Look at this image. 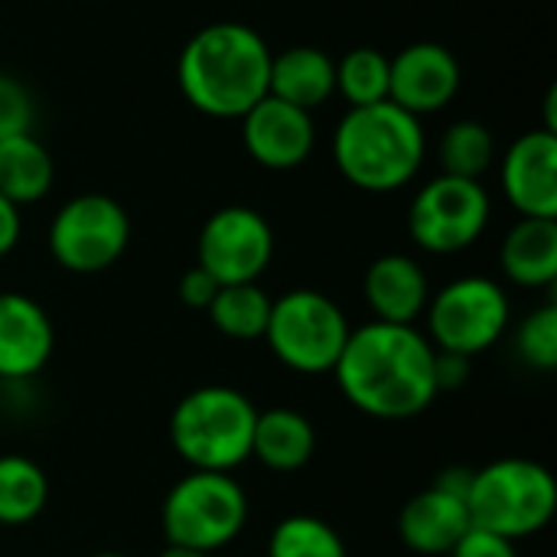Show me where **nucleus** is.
Masks as SVG:
<instances>
[{"label":"nucleus","mask_w":557,"mask_h":557,"mask_svg":"<svg viewBox=\"0 0 557 557\" xmlns=\"http://www.w3.org/2000/svg\"><path fill=\"white\" fill-rule=\"evenodd\" d=\"M437 349L418 326L401 323H362L349 330V339L333 366V379L343 398L369 418L408 421L434 405Z\"/></svg>","instance_id":"1"},{"label":"nucleus","mask_w":557,"mask_h":557,"mask_svg":"<svg viewBox=\"0 0 557 557\" xmlns=\"http://www.w3.org/2000/svg\"><path fill=\"white\" fill-rule=\"evenodd\" d=\"M271 78V49L248 23H209L189 36L176 62L183 98L219 121H242L264 95Z\"/></svg>","instance_id":"2"},{"label":"nucleus","mask_w":557,"mask_h":557,"mask_svg":"<svg viewBox=\"0 0 557 557\" xmlns=\"http://www.w3.org/2000/svg\"><path fill=\"white\" fill-rule=\"evenodd\" d=\"M428 157L421 117L395 101L349 108L333 131V163L362 193H395L408 186Z\"/></svg>","instance_id":"3"},{"label":"nucleus","mask_w":557,"mask_h":557,"mask_svg":"<svg viewBox=\"0 0 557 557\" xmlns=\"http://www.w3.org/2000/svg\"><path fill=\"white\" fill-rule=\"evenodd\" d=\"M258 408L232 385L186 392L170 414V444L189 470L232 473L251 460Z\"/></svg>","instance_id":"4"},{"label":"nucleus","mask_w":557,"mask_h":557,"mask_svg":"<svg viewBox=\"0 0 557 557\" xmlns=\"http://www.w3.org/2000/svg\"><path fill=\"white\" fill-rule=\"evenodd\" d=\"M470 522L509 542L532 539L552 525L557 483L548 467L529 457H503L473 470L467 490Z\"/></svg>","instance_id":"5"},{"label":"nucleus","mask_w":557,"mask_h":557,"mask_svg":"<svg viewBox=\"0 0 557 557\" xmlns=\"http://www.w3.org/2000/svg\"><path fill=\"white\" fill-rule=\"evenodd\" d=\"M248 522V496L232 473L189 470L163 499L160 525L166 545L212 555L232 545Z\"/></svg>","instance_id":"6"},{"label":"nucleus","mask_w":557,"mask_h":557,"mask_svg":"<svg viewBox=\"0 0 557 557\" xmlns=\"http://www.w3.org/2000/svg\"><path fill=\"white\" fill-rule=\"evenodd\" d=\"M349 320L343 307L310 287L287 290L271 300V317L264 339L281 366L300 375H323L333 372L346 339Z\"/></svg>","instance_id":"7"},{"label":"nucleus","mask_w":557,"mask_h":557,"mask_svg":"<svg viewBox=\"0 0 557 557\" xmlns=\"http://www.w3.org/2000/svg\"><path fill=\"white\" fill-rule=\"evenodd\" d=\"M428 343L437 352L473 359L486 349H493L509 323H512V304L499 281L493 277H457L444 284L428 300Z\"/></svg>","instance_id":"8"},{"label":"nucleus","mask_w":557,"mask_h":557,"mask_svg":"<svg viewBox=\"0 0 557 557\" xmlns=\"http://www.w3.org/2000/svg\"><path fill=\"white\" fill-rule=\"evenodd\" d=\"M46 245L62 271L101 274L127 251L131 219L117 199L104 193H82L52 215Z\"/></svg>","instance_id":"9"},{"label":"nucleus","mask_w":557,"mask_h":557,"mask_svg":"<svg viewBox=\"0 0 557 557\" xmlns=\"http://www.w3.org/2000/svg\"><path fill=\"white\" fill-rule=\"evenodd\" d=\"M493 219V199L480 180L441 173L428 180L408 209L411 242L428 255H457L476 245Z\"/></svg>","instance_id":"10"},{"label":"nucleus","mask_w":557,"mask_h":557,"mask_svg":"<svg viewBox=\"0 0 557 557\" xmlns=\"http://www.w3.org/2000/svg\"><path fill=\"white\" fill-rule=\"evenodd\" d=\"M196 255L219 287L255 284L274 258V228L251 206H225L206 219Z\"/></svg>","instance_id":"11"},{"label":"nucleus","mask_w":557,"mask_h":557,"mask_svg":"<svg viewBox=\"0 0 557 557\" xmlns=\"http://www.w3.org/2000/svg\"><path fill=\"white\" fill-rule=\"evenodd\" d=\"M460 82V59L444 42H411L388 59V101L414 117L444 111L457 98Z\"/></svg>","instance_id":"12"},{"label":"nucleus","mask_w":557,"mask_h":557,"mask_svg":"<svg viewBox=\"0 0 557 557\" xmlns=\"http://www.w3.org/2000/svg\"><path fill=\"white\" fill-rule=\"evenodd\" d=\"M499 180L522 219H557V134L539 127L516 137L503 157Z\"/></svg>","instance_id":"13"},{"label":"nucleus","mask_w":557,"mask_h":557,"mask_svg":"<svg viewBox=\"0 0 557 557\" xmlns=\"http://www.w3.org/2000/svg\"><path fill=\"white\" fill-rule=\"evenodd\" d=\"M242 140L248 157L264 170H294L307 163L317 144L313 114L274 95H264L242 117Z\"/></svg>","instance_id":"14"},{"label":"nucleus","mask_w":557,"mask_h":557,"mask_svg":"<svg viewBox=\"0 0 557 557\" xmlns=\"http://www.w3.org/2000/svg\"><path fill=\"white\" fill-rule=\"evenodd\" d=\"M55 346L49 313L20 290H0V379L23 382L42 372Z\"/></svg>","instance_id":"15"},{"label":"nucleus","mask_w":557,"mask_h":557,"mask_svg":"<svg viewBox=\"0 0 557 557\" xmlns=\"http://www.w3.org/2000/svg\"><path fill=\"white\" fill-rule=\"evenodd\" d=\"M473 529L467 496L434 483L431 490L411 496L398 512V539L414 555H450L454 545Z\"/></svg>","instance_id":"16"},{"label":"nucleus","mask_w":557,"mask_h":557,"mask_svg":"<svg viewBox=\"0 0 557 557\" xmlns=\"http://www.w3.org/2000/svg\"><path fill=\"white\" fill-rule=\"evenodd\" d=\"M362 297L379 323L414 326V320H421L428 310L431 281L414 258L382 255L369 264L362 277Z\"/></svg>","instance_id":"17"},{"label":"nucleus","mask_w":557,"mask_h":557,"mask_svg":"<svg viewBox=\"0 0 557 557\" xmlns=\"http://www.w3.org/2000/svg\"><path fill=\"white\" fill-rule=\"evenodd\" d=\"M268 95L313 114L336 95V62L317 46H290L271 55Z\"/></svg>","instance_id":"18"},{"label":"nucleus","mask_w":557,"mask_h":557,"mask_svg":"<svg viewBox=\"0 0 557 557\" xmlns=\"http://www.w3.org/2000/svg\"><path fill=\"white\" fill-rule=\"evenodd\" d=\"M503 274L529 290L557 281V219H519L499 248Z\"/></svg>","instance_id":"19"},{"label":"nucleus","mask_w":557,"mask_h":557,"mask_svg":"<svg viewBox=\"0 0 557 557\" xmlns=\"http://www.w3.org/2000/svg\"><path fill=\"white\" fill-rule=\"evenodd\" d=\"M313 450H317V431L300 411L294 408L258 411L251 457L261 467L274 473H297L310 463Z\"/></svg>","instance_id":"20"},{"label":"nucleus","mask_w":557,"mask_h":557,"mask_svg":"<svg viewBox=\"0 0 557 557\" xmlns=\"http://www.w3.org/2000/svg\"><path fill=\"white\" fill-rule=\"evenodd\" d=\"M52 153L42 140H36L33 131L0 140V196H7L13 206H29L52 189Z\"/></svg>","instance_id":"21"},{"label":"nucleus","mask_w":557,"mask_h":557,"mask_svg":"<svg viewBox=\"0 0 557 557\" xmlns=\"http://www.w3.org/2000/svg\"><path fill=\"white\" fill-rule=\"evenodd\" d=\"M49 503L42 467L23 454H0V525H29Z\"/></svg>","instance_id":"22"},{"label":"nucleus","mask_w":557,"mask_h":557,"mask_svg":"<svg viewBox=\"0 0 557 557\" xmlns=\"http://www.w3.org/2000/svg\"><path fill=\"white\" fill-rule=\"evenodd\" d=\"M209 323L238 343L264 339L268 317H271V297L264 287L255 284H222L219 294L209 304Z\"/></svg>","instance_id":"23"},{"label":"nucleus","mask_w":557,"mask_h":557,"mask_svg":"<svg viewBox=\"0 0 557 557\" xmlns=\"http://www.w3.org/2000/svg\"><path fill=\"white\" fill-rule=\"evenodd\" d=\"M437 160H441L444 173H450V176L480 180L496 160V137L483 121H473V117L454 121L441 134Z\"/></svg>","instance_id":"24"},{"label":"nucleus","mask_w":557,"mask_h":557,"mask_svg":"<svg viewBox=\"0 0 557 557\" xmlns=\"http://www.w3.org/2000/svg\"><path fill=\"white\" fill-rule=\"evenodd\" d=\"M336 91L349 108L388 101V55L372 46H356L336 62Z\"/></svg>","instance_id":"25"},{"label":"nucleus","mask_w":557,"mask_h":557,"mask_svg":"<svg viewBox=\"0 0 557 557\" xmlns=\"http://www.w3.org/2000/svg\"><path fill=\"white\" fill-rule=\"evenodd\" d=\"M268 557H349L339 532L317 516H287L268 539Z\"/></svg>","instance_id":"26"},{"label":"nucleus","mask_w":557,"mask_h":557,"mask_svg":"<svg viewBox=\"0 0 557 557\" xmlns=\"http://www.w3.org/2000/svg\"><path fill=\"white\" fill-rule=\"evenodd\" d=\"M516 352L529 369L552 372L557 366V307L545 304L532 310L516 330Z\"/></svg>","instance_id":"27"},{"label":"nucleus","mask_w":557,"mask_h":557,"mask_svg":"<svg viewBox=\"0 0 557 557\" xmlns=\"http://www.w3.org/2000/svg\"><path fill=\"white\" fill-rule=\"evenodd\" d=\"M33 121H36V104L29 88L20 78L0 72V140L33 131Z\"/></svg>","instance_id":"28"},{"label":"nucleus","mask_w":557,"mask_h":557,"mask_svg":"<svg viewBox=\"0 0 557 557\" xmlns=\"http://www.w3.org/2000/svg\"><path fill=\"white\" fill-rule=\"evenodd\" d=\"M450 557H519L516 555V542L503 539V535H493L486 529H470L457 545Z\"/></svg>","instance_id":"29"},{"label":"nucleus","mask_w":557,"mask_h":557,"mask_svg":"<svg viewBox=\"0 0 557 557\" xmlns=\"http://www.w3.org/2000/svg\"><path fill=\"white\" fill-rule=\"evenodd\" d=\"M215 294H219V281H215L209 271H202L199 264L189 268V271L180 277V300H183V307H189V310H209V304H212Z\"/></svg>","instance_id":"30"},{"label":"nucleus","mask_w":557,"mask_h":557,"mask_svg":"<svg viewBox=\"0 0 557 557\" xmlns=\"http://www.w3.org/2000/svg\"><path fill=\"white\" fill-rule=\"evenodd\" d=\"M467 372H470V359L450 356V352H437V356H434L437 392H444V388H460V385L467 382Z\"/></svg>","instance_id":"31"},{"label":"nucleus","mask_w":557,"mask_h":557,"mask_svg":"<svg viewBox=\"0 0 557 557\" xmlns=\"http://www.w3.org/2000/svg\"><path fill=\"white\" fill-rule=\"evenodd\" d=\"M23 235V219H20V206H13L7 196H0V258H7Z\"/></svg>","instance_id":"32"},{"label":"nucleus","mask_w":557,"mask_h":557,"mask_svg":"<svg viewBox=\"0 0 557 557\" xmlns=\"http://www.w3.org/2000/svg\"><path fill=\"white\" fill-rule=\"evenodd\" d=\"M160 557H212V555H202V552H193V548H180V545H166Z\"/></svg>","instance_id":"33"},{"label":"nucleus","mask_w":557,"mask_h":557,"mask_svg":"<svg viewBox=\"0 0 557 557\" xmlns=\"http://www.w3.org/2000/svg\"><path fill=\"white\" fill-rule=\"evenodd\" d=\"M91 557H127V555H121V552H98V555H91Z\"/></svg>","instance_id":"34"}]
</instances>
